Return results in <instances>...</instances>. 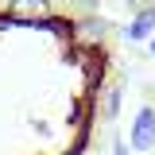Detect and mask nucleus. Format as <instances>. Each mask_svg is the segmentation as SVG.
Masks as SVG:
<instances>
[{
    "mask_svg": "<svg viewBox=\"0 0 155 155\" xmlns=\"http://www.w3.org/2000/svg\"><path fill=\"white\" fill-rule=\"evenodd\" d=\"M128 147L132 151H151L155 147V109L143 105L132 120V132H128Z\"/></svg>",
    "mask_w": 155,
    "mask_h": 155,
    "instance_id": "obj_1",
    "label": "nucleus"
},
{
    "mask_svg": "<svg viewBox=\"0 0 155 155\" xmlns=\"http://www.w3.org/2000/svg\"><path fill=\"white\" fill-rule=\"evenodd\" d=\"M151 54H155V39H151Z\"/></svg>",
    "mask_w": 155,
    "mask_h": 155,
    "instance_id": "obj_6",
    "label": "nucleus"
},
{
    "mask_svg": "<svg viewBox=\"0 0 155 155\" xmlns=\"http://www.w3.org/2000/svg\"><path fill=\"white\" fill-rule=\"evenodd\" d=\"M151 31H155V8L136 12L132 23H128V39H132V43H143V39H151Z\"/></svg>",
    "mask_w": 155,
    "mask_h": 155,
    "instance_id": "obj_2",
    "label": "nucleus"
},
{
    "mask_svg": "<svg viewBox=\"0 0 155 155\" xmlns=\"http://www.w3.org/2000/svg\"><path fill=\"white\" fill-rule=\"evenodd\" d=\"M47 12H51L47 0H12V12H8V16L23 19V16H47Z\"/></svg>",
    "mask_w": 155,
    "mask_h": 155,
    "instance_id": "obj_3",
    "label": "nucleus"
},
{
    "mask_svg": "<svg viewBox=\"0 0 155 155\" xmlns=\"http://www.w3.org/2000/svg\"><path fill=\"white\" fill-rule=\"evenodd\" d=\"M101 109L109 113V120H113V116L120 113V89H116V85H113V89H109L105 97H101Z\"/></svg>",
    "mask_w": 155,
    "mask_h": 155,
    "instance_id": "obj_4",
    "label": "nucleus"
},
{
    "mask_svg": "<svg viewBox=\"0 0 155 155\" xmlns=\"http://www.w3.org/2000/svg\"><path fill=\"white\" fill-rule=\"evenodd\" d=\"M113 155H132V147H128V140H113Z\"/></svg>",
    "mask_w": 155,
    "mask_h": 155,
    "instance_id": "obj_5",
    "label": "nucleus"
}]
</instances>
